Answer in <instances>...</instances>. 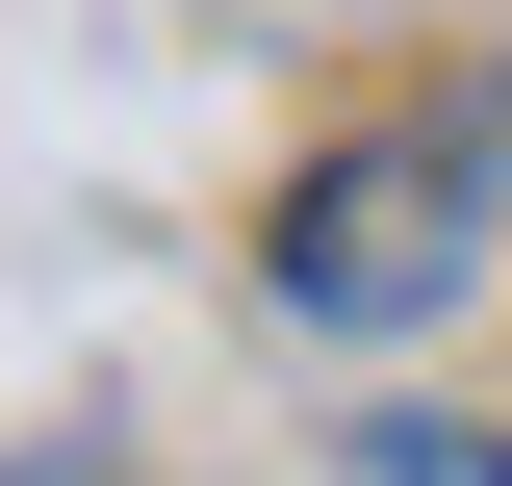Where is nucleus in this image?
I'll use <instances>...</instances> for the list:
<instances>
[{
  "mask_svg": "<svg viewBox=\"0 0 512 486\" xmlns=\"http://www.w3.org/2000/svg\"><path fill=\"white\" fill-rule=\"evenodd\" d=\"M359 486H512V435H461V410H359Z\"/></svg>",
  "mask_w": 512,
  "mask_h": 486,
  "instance_id": "obj_2",
  "label": "nucleus"
},
{
  "mask_svg": "<svg viewBox=\"0 0 512 486\" xmlns=\"http://www.w3.org/2000/svg\"><path fill=\"white\" fill-rule=\"evenodd\" d=\"M461 231H487V128H359V154L282 180V307L308 333H410L461 282Z\"/></svg>",
  "mask_w": 512,
  "mask_h": 486,
  "instance_id": "obj_1",
  "label": "nucleus"
}]
</instances>
